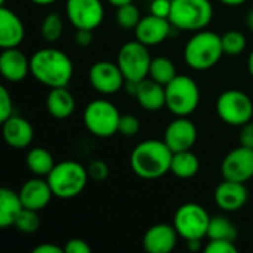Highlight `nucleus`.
Segmentation results:
<instances>
[{
	"instance_id": "21",
	"label": "nucleus",
	"mask_w": 253,
	"mask_h": 253,
	"mask_svg": "<svg viewBox=\"0 0 253 253\" xmlns=\"http://www.w3.org/2000/svg\"><path fill=\"white\" fill-rule=\"evenodd\" d=\"M25 36V27L21 18L7 9L6 6L0 7V47H18Z\"/></svg>"
},
{
	"instance_id": "4",
	"label": "nucleus",
	"mask_w": 253,
	"mask_h": 253,
	"mask_svg": "<svg viewBox=\"0 0 253 253\" xmlns=\"http://www.w3.org/2000/svg\"><path fill=\"white\" fill-rule=\"evenodd\" d=\"M46 178L53 197L62 200L77 197L86 188L89 181L87 169L74 160H65L55 165V168Z\"/></svg>"
},
{
	"instance_id": "14",
	"label": "nucleus",
	"mask_w": 253,
	"mask_h": 253,
	"mask_svg": "<svg viewBox=\"0 0 253 253\" xmlns=\"http://www.w3.org/2000/svg\"><path fill=\"white\" fill-rule=\"evenodd\" d=\"M163 141L173 153L191 150L197 141V127L188 117H176L165 129Z\"/></svg>"
},
{
	"instance_id": "24",
	"label": "nucleus",
	"mask_w": 253,
	"mask_h": 253,
	"mask_svg": "<svg viewBox=\"0 0 253 253\" xmlns=\"http://www.w3.org/2000/svg\"><path fill=\"white\" fill-rule=\"evenodd\" d=\"M24 209L19 193L10 188L0 190V227L7 228L15 224V219Z\"/></svg>"
},
{
	"instance_id": "45",
	"label": "nucleus",
	"mask_w": 253,
	"mask_h": 253,
	"mask_svg": "<svg viewBox=\"0 0 253 253\" xmlns=\"http://www.w3.org/2000/svg\"><path fill=\"white\" fill-rule=\"evenodd\" d=\"M246 24H248V27L253 31V7L248 12V15H246Z\"/></svg>"
},
{
	"instance_id": "40",
	"label": "nucleus",
	"mask_w": 253,
	"mask_h": 253,
	"mask_svg": "<svg viewBox=\"0 0 253 253\" xmlns=\"http://www.w3.org/2000/svg\"><path fill=\"white\" fill-rule=\"evenodd\" d=\"M93 39V30H77L76 31V43L80 47H86L92 43Z\"/></svg>"
},
{
	"instance_id": "23",
	"label": "nucleus",
	"mask_w": 253,
	"mask_h": 253,
	"mask_svg": "<svg viewBox=\"0 0 253 253\" xmlns=\"http://www.w3.org/2000/svg\"><path fill=\"white\" fill-rule=\"evenodd\" d=\"M46 110L53 119H68L76 110L74 95L67 89V86L52 87L46 95Z\"/></svg>"
},
{
	"instance_id": "7",
	"label": "nucleus",
	"mask_w": 253,
	"mask_h": 253,
	"mask_svg": "<svg viewBox=\"0 0 253 253\" xmlns=\"http://www.w3.org/2000/svg\"><path fill=\"white\" fill-rule=\"evenodd\" d=\"M122 114L117 107L107 99L90 101L83 111V123L86 129L98 138H110L119 132Z\"/></svg>"
},
{
	"instance_id": "16",
	"label": "nucleus",
	"mask_w": 253,
	"mask_h": 253,
	"mask_svg": "<svg viewBox=\"0 0 253 253\" xmlns=\"http://www.w3.org/2000/svg\"><path fill=\"white\" fill-rule=\"evenodd\" d=\"M18 193H19L22 206L25 209H31L37 212L44 209L53 197V193L50 190L47 179H43L42 176H34L25 181L21 185Z\"/></svg>"
},
{
	"instance_id": "15",
	"label": "nucleus",
	"mask_w": 253,
	"mask_h": 253,
	"mask_svg": "<svg viewBox=\"0 0 253 253\" xmlns=\"http://www.w3.org/2000/svg\"><path fill=\"white\" fill-rule=\"evenodd\" d=\"M172 27L173 25L169 18H162L150 13L147 16H142L139 24L133 30L135 39L145 46H157L169 37Z\"/></svg>"
},
{
	"instance_id": "6",
	"label": "nucleus",
	"mask_w": 253,
	"mask_h": 253,
	"mask_svg": "<svg viewBox=\"0 0 253 253\" xmlns=\"http://www.w3.org/2000/svg\"><path fill=\"white\" fill-rule=\"evenodd\" d=\"M200 102V89L197 83L185 74H178L166 84V108L175 117H188Z\"/></svg>"
},
{
	"instance_id": "28",
	"label": "nucleus",
	"mask_w": 253,
	"mask_h": 253,
	"mask_svg": "<svg viewBox=\"0 0 253 253\" xmlns=\"http://www.w3.org/2000/svg\"><path fill=\"white\" fill-rule=\"evenodd\" d=\"M239 236L237 227L225 216L218 215L211 218L209 228H208V239L209 240H230L236 242Z\"/></svg>"
},
{
	"instance_id": "44",
	"label": "nucleus",
	"mask_w": 253,
	"mask_h": 253,
	"mask_svg": "<svg viewBox=\"0 0 253 253\" xmlns=\"http://www.w3.org/2000/svg\"><path fill=\"white\" fill-rule=\"evenodd\" d=\"M110 4H113L114 7H119V6H122V4H126V3H132L133 0H107Z\"/></svg>"
},
{
	"instance_id": "12",
	"label": "nucleus",
	"mask_w": 253,
	"mask_h": 253,
	"mask_svg": "<svg viewBox=\"0 0 253 253\" xmlns=\"http://www.w3.org/2000/svg\"><path fill=\"white\" fill-rule=\"evenodd\" d=\"M125 76L117 65L111 61H98L89 68V83L90 86L102 93L113 95L125 87Z\"/></svg>"
},
{
	"instance_id": "37",
	"label": "nucleus",
	"mask_w": 253,
	"mask_h": 253,
	"mask_svg": "<svg viewBox=\"0 0 253 253\" xmlns=\"http://www.w3.org/2000/svg\"><path fill=\"white\" fill-rule=\"evenodd\" d=\"M172 0H153L150 4V13L162 18H169Z\"/></svg>"
},
{
	"instance_id": "30",
	"label": "nucleus",
	"mask_w": 253,
	"mask_h": 253,
	"mask_svg": "<svg viewBox=\"0 0 253 253\" xmlns=\"http://www.w3.org/2000/svg\"><path fill=\"white\" fill-rule=\"evenodd\" d=\"M116 9H117L116 10V21H117V24L123 30H135L142 16L139 13V9L133 4V1L122 4V6L116 7Z\"/></svg>"
},
{
	"instance_id": "19",
	"label": "nucleus",
	"mask_w": 253,
	"mask_h": 253,
	"mask_svg": "<svg viewBox=\"0 0 253 253\" xmlns=\"http://www.w3.org/2000/svg\"><path fill=\"white\" fill-rule=\"evenodd\" d=\"M213 196H215V202L221 211L237 212L246 205V202L249 199V191L243 182L224 179L216 187Z\"/></svg>"
},
{
	"instance_id": "33",
	"label": "nucleus",
	"mask_w": 253,
	"mask_h": 253,
	"mask_svg": "<svg viewBox=\"0 0 253 253\" xmlns=\"http://www.w3.org/2000/svg\"><path fill=\"white\" fill-rule=\"evenodd\" d=\"M139 130H141V123H139L138 117H135L132 114H125L120 117V123H119L120 135H123L125 138H132V136L138 135Z\"/></svg>"
},
{
	"instance_id": "5",
	"label": "nucleus",
	"mask_w": 253,
	"mask_h": 253,
	"mask_svg": "<svg viewBox=\"0 0 253 253\" xmlns=\"http://www.w3.org/2000/svg\"><path fill=\"white\" fill-rule=\"evenodd\" d=\"M213 18V7L209 0H172L169 21L181 31H200Z\"/></svg>"
},
{
	"instance_id": "46",
	"label": "nucleus",
	"mask_w": 253,
	"mask_h": 253,
	"mask_svg": "<svg viewBox=\"0 0 253 253\" xmlns=\"http://www.w3.org/2000/svg\"><path fill=\"white\" fill-rule=\"evenodd\" d=\"M34 4H39V6H46V4H52L55 3L56 0H31Z\"/></svg>"
},
{
	"instance_id": "18",
	"label": "nucleus",
	"mask_w": 253,
	"mask_h": 253,
	"mask_svg": "<svg viewBox=\"0 0 253 253\" xmlns=\"http://www.w3.org/2000/svg\"><path fill=\"white\" fill-rule=\"evenodd\" d=\"M1 135L4 142L13 150L27 148L34 138V129L31 123L19 116H10L1 122Z\"/></svg>"
},
{
	"instance_id": "8",
	"label": "nucleus",
	"mask_w": 253,
	"mask_h": 253,
	"mask_svg": "<svg viewBox=\"0 0 253 253\" xmlns=\"http://www.w3.org/2000/svg\"><path fill=\"white\" fill-rule=\"evenodd\" d=\"M209 222L211 216L208 211L199 203H185L179 206L173 215V227L185 242L208 237Z\"/></svg>"
},
{
	"instance_id": "39",
	"label": "nucleus",
	"mask_w": 253,
	"mask_h": 253,
	"mask_svg": "<svg viewBox=\"0 0 253 253\" xmlns=\"http://www.w3.org/2000/svg\"><path fill=\"white\" fill-rule=\"evenodd\" d=\"M240 145L243 147H248V148H252L253 150V122H248L242 126V130H240Z\"/></svg>"
},
{
	"instance_id": "26",
	"label": "nucleus",
	"mask_w": 253,
	"mask_h": 253,
	"mask_svg": "<svg viewBox=\"0 0 253 253\" xmlns=\"http://www.w3.org/2000/svg\"><path fill=\"white\" fill-rule=\"evenodd\" d=\"M25 165L34 176H47L55 168L52 154L42 147H34L27 153Z\"/></svg>"
},
{
	"instance_id": "38",
	"label": "nucleus",
	"mask_w": 253,
	"mask_h": 253,
	"mask_svg": "<svg viewBox=\"0 0 253 253\" xmlns=\"http://www.w3.org/2000/svg\"><path fill=\"white\" fill-rule=\"evenodd\" d=\"M64 253H90V246L83 239H71L65 243Z\"/></svg>"
},
{
	"instance_id": "48",
	"label": "nucleus",
	"mask_w": 253,
	"mask_h": 253,
	"mask_svg": "<svg viewBox=\"0 0 253 253\" xmlns=\"http://www.w3.org/2000/svg\"><path fill=\"white\" fill-rule=\"evenodd\" d=\"M4 3H6V0H0V4L1 6H4Z\"/></svg>"
},
{
	"instance_id": "42",
	"label": "nucleus",
	"mask_w": 253,
	"mask_h": 253,
	"mask_svg": "<svg viewBox=\"0 0 253 253\" xmlns=\"http://www.w3.org/2000/svg\"><path fill=\"white\" fill-rule=\"evenodd\" d=\"M187 249L190 252H199L202 249V240L200 239H193V240H187Z\"/></svg>"
},
{
	"instance_id": "2",
	"label": "nucleus",
	"mask_w": 253,
	"mask_h": 253,
	"mask_svg": "<svg viewBox=\"0 0 253 253\" xmlns=\"http://www.w3.org/2000/svg\"><path fill=\"white\" fill-rule=\"evenodd\" d=\"M173 151L162 139L139 142L130 153V168L142 179H157L170 172Z\"/></svg>"
},
{
	"instance_id": "29",
	"label": "nucleus",
	"mask_w": 253,
	"mask_h": 253,
	"mask_svg": "<svg viewBox=\"0 0 253 253\" xmlns=\"http://www.w3.org/2000/svg\"><path fill=\"white\" fill-rule=\"evenodd\" d=\"M62 33H64V22L61 15L58 12H49L43 18L40 27V34L43 40L47 43H55L61 39Z\"/></svg>"
},
{
	"instance_id": "3",
	"label": "nucleus",
	"mask_w": 253,
	"mask_h": 253,
	"mask_svg": "<svg viewBox=\"0 0 253 253\" xmlns=\"http://www.w3.org/2000/svg\"><path fill=\"white\" fill-rule=\"evenodd\" d=\"M222 55V37L209 30L196 31L184 47V61L196 71L211 70L219 62Z\"/></svg>"
},
{
	"instance_id": "31",
	"label": "nucleus",
	"mask_w": 253,
	"mask_h": 253,
	"mask_svg": "<svg viewBox=\"0 0 253 253\" xmlns=\"http://www.w3.org/2000/svg\"><path fill=\"white\" fill-rule=\"evenodd\" d=\"M222 47H224V55L228 56H237L245 52L248 46V40L243 33L237 30H230L224 33L222 36Z\"/></svg>"
},
{
	"instance_id": "41",
	"label": "nucleus",
	"mask_w": 253,
	"mask_h": 253,
	"mask_svg": "<svg viewBox=\"0 0 253 253\" xmlns=\"http://www.w3.org/2000/svg\"><path fill=\"white\" fill-rule=\"evenodd\" d=\"M33 253H64V248H59L52 243H43L33 249Z\"/></svg>"
},
{
	"instance_id": "43",
	"label": "nucleus",
	"mask_w": 253,
	"mask_h": 253,
	"mask_svg": "<svg viewBox=\"0 0 253 253\" xmlns=\"http://www.w3.org/2000/svg\"><path fill=\"white\" fill-rule=\"evenodd\" d=\"M219 1L227 4V6H240V4L246 3L248 0H219Z\"/></svg>"
},
{
	"instance_id": "9",
	"label": "nucleus",
	"mask_w": 253,
	"mask_h": 253,
	"mask_svg": "<svg viewBox=\"0 0 253 253\" xmlns=\"http://www.w3.org/2000/svg\"><path fill=\"white\" fill-rule=\"evenodd\" d=\"M216 113L219 119L230 126H243L253 117V102L243 90L228 89L216 99Z\"/></svg>"
},
{
	"instance_id": "22",
	"label": "nucleus",
	"mask_w": 253,
	"mask_h": 253,
	"mask_svg": "<svg viewBox=\"0 0 253 253\" xmlns=\"http://www.w3.org/2000/svg\"><path fill=\"white\" fill-rule=\"evenodd\" d=\"M135 98L144 110L159 111L166 107V86L154 82L150 77L144 79L138 83Z\"/></svg>"
},
{
	"instance_id": "11",
	"label": "nucleus",
	"mask_w": 253,
	"mask_h": 253,
	"mask_svg": "<svg viewBox=\"0 0 253 253\" xmlns=\"http://www.w3.org/2000/svg\"><path fill=\"white\" fill-rule=\"evenodd\" d=\"M101 0H67L65 15L77 30H95L104 19Z\"/></svg>"
},
{
	"instance_id": "35",
	"label": "nucleus",
	"mask_w": 253,
	"mask_h": 253,
	"mask_svg": "<svg viewBox=\"0 0 253 253\" xmlns=\"http://www.w3.org/2000/svg\"><path fill=\"white\" fill-rule=\"evenodd\" d=\"M237 246L230 240H209L205 248L206 253H237Z\"/></svg>"
},
{
	"instance_id": "25",
	"label": "nucleus",
	"mask_w": 253,
	"mask_h": 253,
	"mask_svg": "<svg viewBox=\"0 0 253 253\" xmlns=\"http://www.w3.org/2000/svg\"><path fill=\"white\" fill-rule=\"evenodd\" d=\"M199 169H200V160L191 150L173 153L170 173L175 175L176 178L190 179L197 175Z\"/></svg>"
},
{
	"instance_id": "20",
	"label": "nucleus",
	"mask_w": 253,
	"mask_h": 253,
	"mask_svg": "<svg viewBox=\"0 0 253 253\" xmlns=\"http://www.w3.org/2000/svg\"><path fill=\"white\" fill-rule=\"evenodd\" d=\"M0 73L3 79L10 83L22 82L28 73H31L30 59L18 47L3 49L0 53Z\"/></svg>"
},
{
	"instance_id": "1",
	"label": "nucleus",
	"mask_w": 253,
	"mask_h": 253,
	"mask_svg": "<svg viewBox=\"0 0 253 253\" xmlns=\"http://www.w3.org/2000/svg\"><path fill=\"white\" fill-rule=\"evenodd\" d=\"M31 76L47 87H64L70 83L74 65L71 58L55 47H43L30 58Z\"/></svg>"
},
{
	"instance_id": "10",
	"label": "nucleus",
	"mask_w": 253,
	"mask_h": 253,
	"mask_svg": "<svg viewBox=\"0 0 253 253\" xmlns=\"http://www.w3.org/2000/svg\"><path fill=\"white\" fill-rule=\"evenodd\" d=\"M151 55L148 52V46L135 40L125 43L117 55V65L120 67L126 80L141 82L148 77Z\"/></svg>"
},
{
	"instance_id": "17",
	"label": "nucleus",
	"mask_w": 253,
	"mask_h": 253,
	"mask_svg": "<svg viewBox=\"0 0 253 253\" xmlns=\"http://www.w3.org/2000/svg\"><path fill=\"white\" fill-rule=\"evenodd\" d=\"M178 237L173 224H156L145 231L142 246L148 253H169L175 249Z\"/></svg>"
},
{
	"instance_id": "36",
	"label": "nucleus",
	"mask_w": 253,
	"mask_h": 253,
	"mask_svg": "<svg viewBox=\"0 0 253 253\" xmlns=\"http://www.w3.org/2000/svg\"><path fill=\"white\" fill-rule=\"evenodd\" d=\"M12 110H13V104H12L10 93L4 86H0V122L9 119L12 116Z\"/></svg>"
},
{
	"instance_id": "13",
	"label": "nucleus",
	"mask_w": 253,
	"mask_h": 253,
	"mask_svg": "<svg viewBox=\"0 0 253 253\" xmlns=\"http://www.w3.org/2000/svg\"><path fill=\"white\" fill-rule=\"evenodd\" d=\"M221 175L224 179L236 182H248L253 178V150L237 147L231 150L221 163Z\"/></svg>"
},
{
	"instance_id": "34",
	"label": "nucleus",
	"mask_w": 253,
	"mask_h": 253,
	"mask_svg": "<svg viewBox=\"0 0 253 253\" xmlns=\"http://www.w3.org/2000/svg\"><path fill=\"white\" fill-rule=\"evenodd\" d=\"M86 169H87L89 179H93V181H96V182L105 181V179L108 178V175H110V168H108V165H107L104 160H99V159L92 160V162L86 166Z\"/></svg>"
},
{
	"instance_id": "32",
	"label": "nucleus",
	"mask_w": 253,
	"mask_h": 253,
	"mask_svg": "<svg viewBox=\"0 0 253 253\" xmlns=\"http://www.w3.org/2000/svg\"><path fill=\"white\" fill-rule=\"evenodd\" d=\"M13 227L22 234H34L40 227V218L37 215V211L24 208L18 215V218L15 219Z\"/></svg>"
},
{
	"instance_id": "27",
	"label": "nucleus",
	"mask_w": 253,
	"mask_h": 253,
	"mask_svg": "<svg viewBox=\"0 0 253 253\" xmlns=\"http://www.w3.org/2000/svg\"><path fill=\"white\" fill-rule=\"evenodd\" d=\"M176 76H178L176 67H175V64H173L169 58H166V56H156V58L151 59L148 77L153 79L154 82H157V83L166 86V84H169Z\"/></svg>"
},
{
	"instance_id": "47",
	"label": "nucleus",
	"mask_w": 253,
	"mask_h": 253,
	"mask_svg": "<svg viewBox=\"0 0 253 253\" xmlns=\"http://www.w3.org/2000/svg\"><path fill=\"white\" fill-rule=\"evenodd\" d=\"M248 70H249L251 76H252V77H253V50H252V52H251L249 58H248Z\"/></svg>"
}]
</instances>
